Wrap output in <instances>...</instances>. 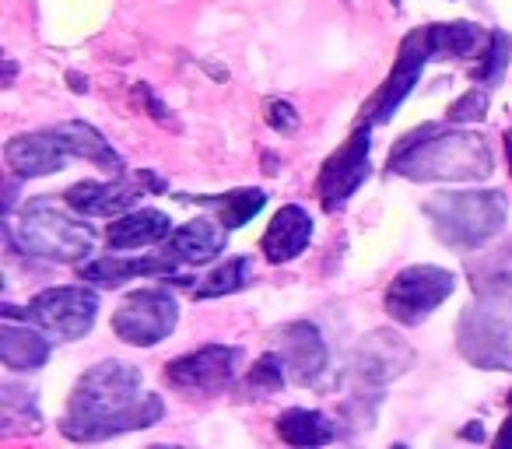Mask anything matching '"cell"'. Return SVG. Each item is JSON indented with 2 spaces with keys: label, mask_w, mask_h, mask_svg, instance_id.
Segmentation results:
<instances>
[{
  "label": "cell",
  "mask_w": 512,
  "mask_h": 449,
  "mask_svg": "<svg viewBox=\"0 0 512 449\" xmlns=\"http://www.w3.org/2000/svg\"><path fill=\"white\" fill-rule=\"evenodd\" d=\"M165 414L158 393L144 390L141 372L127 362H102L78 379L60 432L74 442H102L137 428H151Z\"/></svg>",
  "instance_id": "obj_1"
},
{
  "label": "cell",
  "mask_w": 512,
  "mask_h": 449,
  "mask_svg": "<svg viewBox=\"0 0 512 449\" xmlns=\"http://www.w3.org/2000/svg\"><path fill=\"white\" fill-rule=\"evenodd\" d=\"M390 169L407 179H449V183H467V179L491 176V151L484 137L467 130L428 127L407 134L393 148Z\"/></svg>",
  "instance_id": "obj_2"
},
{
  "label": "cell",
  "mask_w": 512,
  "mask_h": 449,
  "mask_svg": "<svg viewBox=\"0 0 512 449\" xmlns=\"http://www.w3.org/2000/svg\"><path fill=\"white\" fill-rule=\"evenodd\" d=\"M477 302L460 316L456 348L477 369H512V281L477 278Z\"/></svg>",
  "instance_id": "obj_3"
},
{
  "label": "cell",
  "mask_w": 512,
  "mask_h": 449,
  "mask_svg": "<svg viewBox=\"0 0 512 449\" xmlns=\"http://www.w3.org/2000/svg\"><path fill=\"white\" fill-rule=\"evenodd\" d=\"M425 218L432 221L435 236L456 250L484 246L491 236L505 229V193L498 190H463V193H435L425 200Z\"/></svg>",
  "instance_id": "obj_4"
},
{
  "label": "cell",
  "mask_w": 512,
  "mask_h": 449,
  "mask_svg": "<svg viewBox=\"0 0 512 449\" xmlns=\"http://www.w3.org/2000/svg\"><path fill=\"white\" fill-rule=\"evenodd\" d=\"M15 239L32 257L60 260V264H74V260L88 257L95 246V232L88 225H81V221H74L67 211H60L46 197H36L22 207Z\"/></svg>",
  "instance_id": "obj_5"
},
{
  "label": "cell",
  "mask_w": 512,
  "mask_h": 449,
  "mask_svg": "<svg viewBox=\"0 0 512 449\" xmlns=\"http://www.w3.org/2000/svg\"><path fill=\"white\" fill-rule=\"evenodd\" d=\"M456 278L442 267L432 264H418V267H407L393 278V285L386 288V313L393 316L397 323H421L425 316H432L442 302L453 295Z\"/></svg>",
  "instance_id": "obj_6"
},
{
  "label": "cell",
  "mask_w": 512,
  "mask_h": 449,
  "mask_svg": "<svg viewBox=\"0 0 512 449\" xmlns=\"http://www.w3.org/2000/svg\"><path fill=\"white\" fill-rule=\"evenodd\" d=\"M179 306L169 292L162 288H141V292L127 295L120 309L113 313V330L120 341L134 344V348H151V344L165 341L176 330Z\"/></svg>",
  "instance_id": "obj_7"
},
{
  "label": "cell",
  "mask_w": 512,
  "mask_h": 449,
  "mask_svg": "<svg viewBox=\"0 0 512 449\" xmlns=\"http://www.w3.org/2000/svg\"><path fill=\"white\" fill-rule=\"evenodd\" d=\"M369 151H372L369 127H358L355 134L323 162L320 179H316V193H320L323 211L344 207L348 197H355L358 186L369 179Z\"/></svg>",
  "instance_id": "obj_8"
},
{
  "label": "cell",
  "mask_w": 512,
  "mask_h": 449,
  "mask_svg": "<svg viewBox=\"0 0 512 449\" xmlns=\"http://www.w3.org/2000/svg\"><path fill=\"white\" fill-rule=\"evenodd\" d=\"M95 313H99V299L88 288H46L32 299L29 306V320L39 323L50 334L64 337V341H74V337H85L95 323Z\"/></svg>",
  "instance_id": "obj_9"
},
{
  "label": "cell",
  "mask_w": 512,
  "mask_h": 449,
  "mask_svg": "<svg viewBox=\"0 0 512 449\" xmlns=\"http://www.w3.org/2000/svg\"><path fill=\"white\" fill-rule=\"evenodd\" d=\"M239 358H242L239 348L207 344V348L190 351V355L165 365V379H169L176 390H186V393H218L232 383Z\"/></svg>",
  "instance_id": "obj_10"
},
{
  "label": "cell",
  "mask_w": 512,
  "mask_h": 449,
  "mask_svg": "<svg viewBox=\"0 0 512 449\" xmlns=\"http://www.w3.org/2000/svg\"><path fill=\"white\" fill-rule=\"evenodd\" d=\"M428 60H432V50H428V29L411 32V36L400 43V57H397V64H393L390 78H386V85L379 88V95L369 106L372 123H386L393 113H397V106L411 95V88L418 85Z\"/></svg>",
  "instance_id": "obj_11"
},
{
  "label": "cell",
  "mask_w": 512,
  "mask_h": 449,
  "mask_svg": "<svg viewBox=\"0 0 512 449\" xmlns=\"http://www.w3.org/2000/svg\"><path fill=\"white\" fill-rule=\"evenodd\" d=\"M144 183L162 190V179H155L151 172L137 176L134 183L130 179H116V183H78L67 190V207L78 214H88V218H123L127 207L137 204V197L144 193Z\"/></svg>",
  "instance_id": "obj_12"
},
{
  "label": "cell",
  "mask_w": 512,
  "mask_h": 449,
  "mask_svg": "<svg viewBox=\"0 0 512 449\" xmlns=\"http://www.w3.org/2000/svg\"><path fill=\"white\" fill-rule=\"evenodd\" d=\"M278 355L285 358L288 379L299 386H309L327 372V344L320 330L306 320L285 323L278 330Z\"/></svg>",
  "instance_id": "obj_13"
},
{
  "label": "cell",
  "mask_w": 512,
  "mask_h": 449,
  "mask_svg": "<svg viewBox=\"0 0 512 449\" xmlns=\"http://www.w3.org/2000/svg\"><path fill=\"white\" fill-rule=\"evenodd\" d=\"M67 158H71V151L60 144V137L53 130H46V134H22L15 141H8V148H4L8 169L22 179L50 176V172L64 169Z\"/></svg>",
  "instance_id": "obj_14"
},
{
  "label": "cell",
  "mask_w": 512,
  "mask_h": 449,
  "mask_svg": "<svg viewBox=\"0 0 512 449\" xmlns=\"http://www.w3.org/2000/svg\"><path fill=\"white\" fill-rule=\"evenodd\" d=\"M309 239H313V218H309V211H302L299 204H288L271 218L264 239H260V250H264V257L271 264H288V260H295L306 250Z\"/></svg>",
  "instance_id": "obj_15"
},
{
  "label": "cell",
  "mask_w": 512,
  "mask_h": 449,
  "mask_svg": "<svg viewBox=\"0 0 512 449\" xmlns=\"http://www.w3.org/2000/svg\"><path fill=\"white\" fill-rule=\"evenodd\" d=\"M228 243V229L221 221L211 218H197L179 225L176 232L165 243V257H172L176 264H207L214 260Z\"/></svg>",
  "instance_id": "obj_16"
},
{
  "label": "cell",
  "mask_w": 512,
  "mask_h": 449,
  "mask_svg": "<svg viewBox=\"0 0 512 449\" xmlns=\"http://www.w3.org/2000/svg\"><path fill=\"white\" fill-rule=\"evenodd\" d=\"M172 236V221L165 211H155V207H141V211H130L123 218H116L109 225V246L113 250H137V246H151L162 243V239Z\"/></svg>",
  "instance_id": "obj_17"
},
{
  "label": "cell",
  "mask_w": 512,
  "mask_h": 449,
  "mask_svg": "<svg viewBox=\"0 0 512 449\" xmlns=\"http://www.w3.org/2000/svg\"><path fill=\"white\" fill-rule=\"evenodd\" d=\"M162 274H176V260L172 257H137V260L102 257L81 267V278L95 281V285H102V288H116L130 278H162Z\"/></svg>",
  "instance_id": "obj_18"
},
{
  "label": "cell",
  "mask_w": 512,
  "mask_h": 449,
  "mask_svg": "<svg viewBox=\"0 0 512 449\" xmlns=\"http://www.w3.org/2000/svg\"><path fill=\"white\" fill-rule=\"evenodd\" d=\"M53 134L60 137V144H64L67 151H71L74 158H85V162L99 165V169H123V158L113 151V144L106 141V137L99 134V130L92 127V123H57L53 127Z\"/></svg>",
  "instance_id": "obj_19"
},
{
  "label": "cell",
  "mask_w": 512,
  "mask_h": 449,
  "mask_svg": "<svg viewBox=\"0 0 512 449\" xmlns=\"http://www.w3.org/2000/svg\"><path fill=\"white\" fill-rule=\"evenodd\" d=\"M278 435L292 449H320L334 442L337 428L323 411H306V407H292L278 418Z\"/></svg>",
  "instance_id": "obj_20"
},
{
  "label": "cell",
  "mask_w": 512,
  "mask_h": 449,
  "mask_svg": "<svg viewBox=\"0 0 512 449\" xmlns=\"http://www.w3.org/2000/svg\"><path fill=\"white\" fill-rule=\"evenodd\" d=\"M46 358H50V344L46 337H39L29 327H15V323H4L0 327V362L15 372L43 369Z\"/></svg>",
  "instance_id": "obj_21"
},
{
  "label": "cell",
  "mask_w": 512,
  "mask_h": 449,
  "mask_svg": "<svg viewBox=\"0 0 512 449\" xmlns=\"http://www.w3.org/2000/svg\"><path fill=\"white\" fill-rule=\"evenodd\" d=\"M200 200L204 207H214L218 211V221L225 229H242L249 218L264 211L267 204V193L264 190H232V193H221V197H193Z\"/></svg>",
  "instance_id": "obj_22"
},
{
  "label": "cell",
  "mask_w": 512,
  "mask_h": 449,
  "mask_svg": "<svg viewBox=\"0 0 512 449\" xmlns=\"http://www.w3.org/2000/svg\"><path fill=\"white\" fill-rule=\"evenodd\" d=\"M481 39V29L470 22H449V25H428V50L432 60L467 57Z\"/></svg>",
  "instance_id": "obj_23"
},
{
  "label": "cell",
  "mask_w": 512,
  "mask_h": 449,
  "mask_svg": "<svg viewBox=\"0 0 512 449\" xmlns=\"http://www.w3.org/2000/svg\"><path fill=\"white\" fill-rule=\"evenodd\" d=\"M253 281V260L249 257H232L211 271L204 278V285L197 288V299H218V295H232V292H242V288Z\"/></svg>",
  "instance_id": "obj_24"
},
{
  "label": "cell",
  "mask_w": 512,
  "mask_h": 449,
  "mask_svg": "<svg viewBox=\"0 0 512 449\" xmlns=\"http://www.w3.org/2000/svg\"><path fill=\"white\" fill-rule=\"evenodd\" d=\"M285 379H288V369H285V358L278 355V351H267L260 362L249 369V376H246V390H253V393H278L281 386H285Z\"/></svg>",
  "instance_id": "obj_25"
},
{
  "label": "cell",
  "mask_w": 512,
  "mask_h": 449,
  "mask_svg": "<svg viewBox=\"0 0 512 449\" xmlns=\"http://www.w3.org/2000/svg\"><path fill=\"white\" fill-rule=\"evenodd\" d=\"M488 116V92L484 88H470L449 106V123H477Z\"/></svg>",
  "instance_id": "obj_26"
},
{
  "label": "cell",
  "mask_w": 512,
  "mask_h": 449,
  "mask_svg": "<svg viewBox=\"0 0 512 449\" xmlns=\"http://www.w3.org/2000/svg\"><path fill=\"white\" fill-rule=\"evenodd\" d=\"M505 53H509V36H502V32H491L488 53H484V60H477L474 78L477 81H495L498 74H502V67H505Z\"/></svg>",
  "instance_id": "obj_27"
},
{
  "label": "cell",
  "mask_w": 512,
  "mask_h": 449,
  "mask_svg": "<svg viewBox=\"0 0 512 449\" xmlns=\"http://www.w3.org/2000/svg\"><path fill=\"white\" fill-rule=\"evenodd\" d=\"M264 120L271 123V130H278V134H292V130L299 127V113H295V106H292V102H285V99L267 102Z\"/></svg>",
  "instance_id": "obj_28"
},
{
  "label": "cell",
  "mask_w": 512,
  "mask_h": 449,
  "mask_svg": "<svg viewBox=\"0 0 512 449\" xmlns=\"http://www.w3.org/2000/svg\"><path fill=\"white\" fill-rule=\"evenodd\" d=\"M491 449H512V393H509V414H505V421H502V428H498L495 446Z\"/></svg>",
  "instance_id": "obj_29"
},
{
  "label": "cell",
  "mask_w": 512,
  "mask_h": 449,
  "mask_svg": "<svg viewBox=\"0 0 512 449\" xmlns=\"http://www.w3.org/2000/svg\"><path fill=\"white\" fill-rule=\"evenodd\" d=\"M137 99H144V102H148V109H151V116H158V120H162V116H165V106H162V102H158L155 99V95H151L148 92V85H141V88H137Z\"/></svg>",
  "instance_id": "obj_30"
},
{
  "label": "cell",
  "mask_w": 512,
  "mask_h": 449,
  "mask_svg": "<svg viewBox=\"0 0 512 449\" xmlns=\"http://www.w3.org/2000/svg\"><path fill=\"white\" fill-rule=\"evenodd\" d=\"M505 162H509V176H512V130L505 134Z\"/></svg>",
  "instance_id": "obj_31"
},
{
  "label": "cell",
  "mask_w": 512,
  "mask_h": 449,
  "mask_svg": "<svg viewBox=\"0 0 512 449\" xmlns=\"http://www.w3.org/2000/svg\"><path fill=\"white\" fill-rule=\"evenodd\" d=\"M151 449H179V446H151Z\"/></svg>",
  "instance_id": "obj_32"
},
{
  "label": "cell",
  "mask_w": 512,
  "mask_h": 449,
  "mask_svg": "<svg viewBox=\"0 0 512 449\" xmlns=\"http://www.w3.org/2000/svg\"><path fill=\"white\" fill-rule=\"evenodd\" d=\"M393 449H407V446H393Z\"/></svg>",
  "instance_id": "obj_33"
},
{
  "label": "cell",
  "mask_w": 512,
  "mask_h": 449,
  "mask_svg": "<svg viewBox=\"0 0 512 449\" xmlns=\"http://www.w3.org/2000/svg\"><path fill=\"white\" fill-rule=\"evenodd\" d=\"M393 4H400V0H393Z\"/></svg>",
  "instance_id": "obj_34"
}]
</instances>
